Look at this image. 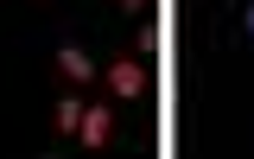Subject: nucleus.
<instances>
[{"label": "nucleus", "mask_w": 254, "mask_h": 159, "mask_svg": "<svg viewBox=\"0 0 254 159\" xmlns=\"http://www.w3.org/2000/svg\"><path fill=\"white\" fill-rule=\"evenodd\" d=\"M102 89L115 95V102H140V95L153 89V64H146V51L133 45V51L102 58Z\"/></svg>", "instance_id": "f257e3e1"}, {"label": "nucleus", "mask_w": 254, "mask_h": 159, "mask_svg": "<svg viewBox=\"0 0 254 159\" xmlns=\"http://www.w3.org/2000/svg\"><path fill=\"white\" fill-rule=\"evenodd\" d=\"M51 70H58V83H64V89H95V83H102V58H95L83 38H58Z\"/></svg>", "instance_id": "f03ea898"}, {"label": "nucleus", "mask_w": 254, "mask_h": 159, "mask_svg": "<svg viewBox=\"0 0 254 159\" xmlns=\"http://www.w3.org/2000/svg\"><path fill=\"white\" fill-rule=\"evenodd\" d=\"M115 127H121V102L102 89H89V102H83V127H76V147H108L115 140Z\"/></svg>", "instance_id": "7ed1b4c3"}, {"label": "nucleus", "mask_w": 254, "mask_h": 159, "mask_svg": "<svg viewBox=\"0 0 254 159\" xmlns=\"http://www.w3.org/2000/svg\"><path fill=\"white\" fill-rule=\"evenodd\" d=\"M83 102H89V89H64L58 102H51V127L76 140V127H83Z\"/></svg>", "instance_id": "20e7f679"}, {"label": "nucleus", "mask_w": 254, "mask_h": 159, "mask_svg": "<svg viewBox=\"0 0 254 159\" xmlns=\"http://www.w3.org/2000/svg\"><path fill=\"white\" fill-rule=\"evenodd\" d=\"M242 38L254 45V0H242Z\"/></svg>", "instance_id": "39448f33"}, {"label": "nucleus", "mask_w": 254, "mask_h": 159, "mask_svg": "<svg viewBox=\"0 0 254 159\" xmlns=\"http://www.w3.org/2000/svg\"><path fill=\"white\" fill-rule=\"evenodd\" d=\"M121 13H133V19H140V13H153V0H121Z\"/></svg>", "instance_id": "423d86ee"}]
</instances>
